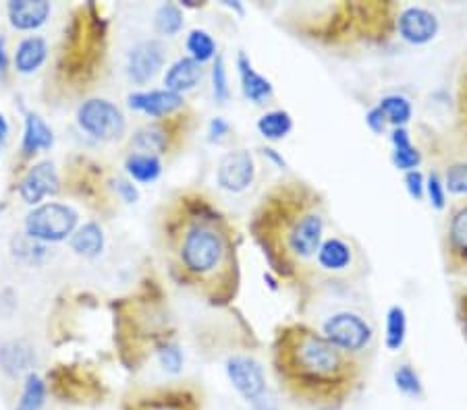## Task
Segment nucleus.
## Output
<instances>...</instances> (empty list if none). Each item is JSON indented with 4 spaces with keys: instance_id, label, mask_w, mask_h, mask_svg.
Masks as SVG:
<instances>
[{
    "instance_id": "e433bc0d",
    "label": "nucleus",
    "mask_w": 467,
    "mask_h": 410,
    "mask_svg": "<svg viewBox=\"0 0 467 410\" xmlns=\"http://www.w3.org/2000/svg\"><path fill=\"white\" fill-rule=\"evenodd\" d=\"M228 131H231V125H228L222 116H217L212 118L210 125H208V139L220 141L228 135Z\"/></svg>"
},
{
    "instance_id": "ddd939ff",
    "label": "nucleus",
    "mask_w": 467,
    "mask_h": 410,
    "mask_svg": "<svg viewBox=\"0 0 467 410\" xmlns=\"http://www.w3.org/2000/svg\"><path fill=\"white\" fill-rule=\"evenodd\" d=\"M355 261V251L350 241L340 236L324 238L320 249L316 253V264L320 270L329 274H345L351 270Z\"/></svg>"
},
{
    "instance_id": "c03bdc74",
    "label": "nucleus",
    "mask_w": 467,
    "mask_h": 410,
    "mask_svg": "<svg viewBox=\"0 0 467 410\" xmlns=\"http://www.w3.org/2000/svg\"><path fill=\"white\" fill-rule=\"evenodd\" d=\"M9 135V123H6L5 115H0V141H5Z\"/></svg>"
},
{
    "instance_id": "9d476101",
    "label": "nucleus",
    "mask_w": 467,
    "mask_h": 410,
    "mask_svg": "<svg viewBox=\"0 0 467 410\" xmlns=\"http://www.w3.org/2000/svg\"><path fill=\"white\" fill-rule=\"evenodd\" d=\"M397 29L405 42L413 44V46H424L439 35L441 21L424 6H407L399 15Z\"/></svg>"
},
{
    "instance_id": "0eeeda50",
    "label": "nucleus",
    "mask_w": 467,
    "mask_h": 410,
    "mask_svg": "<svg viewBox=\"0 0 467 410\" xmlns=\"http://www.w3.org/2000/svg\"><path fill=\"white\" fill-rule=\"evenodd\" d=\"M256 181V160L249 149H233L225 154L218 162L217 168V183L222 191L246 193Z\"/></svg>"
},
{
    "instance_id": "c756f323",
    "label": "nucleus",
    "mask_w": 467,
    "mask_h": 410,
    "mask_svg": "<svg viewBox=\"0 0 467 410\" xmlns=\"http://www.w3.org/2000/svg\"><path fill=\"white\" fill-rule=\"evenodd\" d=\"M407 338V315L405 309L392 305L387 313V348L391 353L401 350Z\"/></svg>"
},
{
    "instance_id": "f3484780",
    "label": "nucleus",
    "mask_w": 467,
    "mask_h": 410,
    "mask_svg": "<svg viewBox=\"0 0 467 410\" xmlns=\"http://www.w3.org/2000/svg\"><path fill=\"white\" fill-rule=\"evenodd\" d=\"M34 361V348L24 340H6L0 345V369L9 377H19L24 373H29Z\"/></svg>"
},
{
    "instance_id": "f03ea898",
    "label": "nucleus",
    "mask_w": 467,
    "mask_h": 410,
    "mask_svg": "<svg viewBox=\"0 0 467 410\" xmlns=\"http://www.w3.org/2000/svg\"><path fill=\"white\" fill-rule=\"evenodd\" d=\"M264 249L272 265L293 267L316 257L324 241V212L303 186H285L266 199L264 207Z\"/></svg>"
},
{
    "instance_id": "1a4fd4ad",
    "label": "nucleus",
    "mask_w": 467,
    "mask_h": 410,
    "mask_svg": "<svg viewBox=\"0 0 467 410\" xmlns=\"http://www.w3.org/2000/svg\"><path fill=\"white\" fill-rule=\"evenodd\" d=\"M167 61V48L158 40H144L129 50L125 73L131 84L146 85L160 73Z\"/></svg>"
},
{
    "instance_id": "c9c22d12",
    "label": "nucleus",
    "mask_w": 467,
    "mask_h": 410,
    "mask_svg": "<svg viewBox=\"0 0 467 410\" xmlns=\"http://www.w3.org/2000/svg\"><path fill=\"white\" fill-rule=\"evenodd\" d=\"M405 185H407V193L415 199L420 201L424 197L426 193V181L424 176H421L420 170H411V173H405Z\"/></svg>"
},
{
    "instance_id": "473e14b6",
    "label": "nucleus",
    "mask_w": 467,
    "mask_h": 410,
    "mask_svg": "<svg viewBox=\"0 0 467 410\" xmlns=\"http://www.w3.org/2000/svg\"><path fill=\"white\" fill-rule=\"evenodd\" d=\"M444 189L455 195H467V164H455L447 170V181H444Z\"/></svg>"
},
{
    "instance_id": "5701e85b",
    "label": "nucleus",
    "mask_w": 467,
    "mask_h": 410,
    "mask_svg": "<svg viewBox=\"0 0 467 410\" xmlns=\"http://www.w3.org/2000/svg\"><path fill=\"white\" fill-rule=\"evenodd\" d=\"M125 170H127L131 181L147 185L154 183L156 178L162 175V162L158 155L133 152L127 155V160H125Z\"/></svg>"
},
{
    "instance_id": "aec40b11",
    "label": "nucleus",
    "mask_w": 467,
    "mask_h": 410,
    "mask_svg": "<svg viewBox=\"0 0 467 410\" xmlns=\"http://www.w3.org/2000/svg\"><path fill=\"white\" fill-rule=\"evenodd\" d=\"M391 144H392V164H395L397 170L401 173H411V170H418L421 162V154L418 147L411 144L410 133H407L405 126H397L391 133Z\"/></svg>"
},
{
    "instance_id": "6ab92c4d",
    "label": "nucleus",
    "mask_w": 467,
    "mask_h": 410,
    "mask_svg": "<svg viewBox=\"0 0 467 410\" xmlns=\"http://www.w3.org/2000/svg\"><path fill=\"white\" fill-rule=\"evenodd\" d=\"M55 145V133L44 123V118L36 112H27L24 126V141H21V152L24 155H34L38 152H48Z\"/></svg>"
},
{
    "instance_id": "f257e3e1",
    "label": "nucleus",
    "mask_w": 467,
    "mask_h": 410,
    "mask_svg": "<svg viewBox=\"0 0 467 410\" xmlns=\"http://www.w3.org/2000/svg\"><path fill=\"white\" fill-rule=\"evenodd\" d=\"M274 365L287 392L314 406L340 405L358 379L351 356L306 325L285 327L279 334Z\"/></svg>"
},
{
    "instance_id": "f704fd0d",
    "label": "nucleus",
    "mask_w": 467,
    "mask_h": 410,
    "mask_svg": "<svg viewBox=\"0 0 467 410\" xmlns=\"http://www.w3.org/2000/svg\"><path fill=\"white\" fill-rule=\"evenodd\" d=\"M444 183L441 181V176L432 173L428 176L426 181V193H428V199L430 204H432V207H436V210H442L444 205H447V197H444Z\"/></svg>"
},
{
    "instance_id": "b1692460",
    "label": "nucleus",
    "mask_w": 467,
    "mask_h": 410,
    "mask_svg": "<svg viewBox=\"0 0 467 410\" xmlns=\"http://www.w3.org/2000/svg\"><path fill=\"white\" fill-rule=\"evenodd\" d=\"M256 126L264 139L280 141L293 131V118L287 110H270L258 118Z\"/></svg>"
},
{
    "instance_id": "a211bd4d",
    "label": "nucleus",
    "mask_w": 467,
    "mask_h": 410,
    "mask_svg": "<svg viewBox=\"0 0 467 410\" xmlns=\"http://www.w3.org/2000/svg\"><path fill=\"white\" fill-rule=\"evenodd\" d=\"M48 58V42L42 35H29L19 42L13 63L21 75H34Z\"/></svg>"
},
{
    "instance_id": "6e6552de",
    "label": "nucleus",
    "mask_w": 467,
    "mask_h": 410,
    "mask_svg": "<svg viewBox=\"0 0 467 410\" xmlns=\"http://www.w3.org/2000/svg\"><path fill=\"white\" fill-rule=\"evenodd\" d=\"M227 377L231 382L233 390L239 394V396L254 405L258 398H262L269 387H266V375L262 365L256 359L246 355H235L225 365Z\"/></svg>"
},
{
    "instance_id": "49530a36",
    "label": "nucleus",
    "mask_w": 467,
    "mask_h": 410,
    "mask_svg": "<svg viewBox=\"0 0 467 410\" xmlns=\"http://www.w3.org/2000/svg\"><path fill=\"white\" fill-rule=\"evenodd\" d=\"M463 322H465L463 325H465V334H467V309H465V317H463Z\"/></svg>"
},
{
    "instance_id": "4468645a",
    "label": "nucleus",
    "mask_w": 467,
    "mask_h": 410,
    "mask_svg": "<svg viewBox=\"0 0 467 410\" xmlns=\"http://www.w3.org/2000/svg\"><path fill=\"white\" fill-rule=\"evenodd\" d=\"M52 13V6L46 0H11L6 5V15L15 29L32 32L46 24Z\"/></svg>"
},
{
    "instance_id": "7c9ffc66",
    "label": "nucleus",
    "mask_w": 467,
    "mask_h": 410,
    "mask_svg": "<svg viewBox=\"0 0 467 410\" xmlns=\"http://www.w3.org/2000/svg\"><path fill=\"white\" fill-rule=\"evenodd\" d=\"M392 384L407 398L420 400L424 396V384H421L420 373L411 365H399L395 373H392Z\"/></svg>"
},
{
    "instance_id": "de8ad7c7",
    "label": "nucleus",
    "mask_w": 467,
    "mask_h": 410,
    "mask_svg": "<svg viewBox=\"0 0 467 410\" xmlns=\"http://www.w3.org/2000/svg\"><path fill=\"white\" fill-rule=\"evenodd\" d=\"M0 214H3V205H0Z\"/></svg>"
},
{
    "instance_id": "2eb2a0df",
    "label": "nucleus",
    "mask_w": 467,
    "mask_h": 410,
    "mask_svg": "<svg viewBox=\"0 0 467 410\" xmlns=\"http://www.w3.org/2000/svg\"><path fill=\"white\" fill-rule=\"evenodd\" d=\"M202 75H204L202 65L194 61V58L183 56L167 69V73H165V89H168V92H173V94L183 95L185 92H191V89H196L199 85V81H202Z\"/></svg>"
},
{
    "instance_id": "a878e982",
    "label": "nucleus",
    "mask_w": 467,
    "mask_h": 410,
    "mask_svg": "<svg viewBox=\"0 0 467 410\" xmlns=\"http://www.w3.org/2000/svg\"><path fill=\"white\" fill-rule=\"evenodd\" d=\"M133 145H136L139 154L160 155L168 149V135L162 126L150 125L136 133V137H133Z\"/></svg>"
},
{
    "instance_id": "7ed1b4c3",
    "label": "nucleus",
    "mask_w": 467,
    "mask_h": 410,
    "mask_svg": "<svg viewBox=\"0 0 467 410\" xmlns=\"http://www.w3.org/2000/svg\"><path fill=\"white\" fill-rule=\"evenodd\" d=\"M185 270L194 275H210L228 257L227 236L208 222H198L185 230L179 247Z\"/></svg>"
},
{
    "instance_id": "79ce46f5",
    "label": "nucleus",
    "mask_w": 467,
    "mask_h": 410,
    "mask_svg": "<svg viewBox=\"0 0 467 410\" xmlns=\"http://www.w3.org/2000/svg\"><path fill=\"white\" fill-rule=\"evenodd\" d=\"M264 155L269 160H272L274 164H277V166H280V168H285V158L280 154H277V149H272V147H266L264 149Z\"/></svg>"
},
{
    "instance_id": "2f4dec72",
    "label": "nucleus",
    "mask_w": 467,
    "mask_h": 410,
    "mask_svg": "<svg viewBox=\"0 0 467 410\" xmlns=\"http://www.w3.org/2000/svg\"><path fill=\"white\" fill-rule=\"evenodd\" d=\"M212 94L214 100L218 104H225L231 98V87H228V73H227V65L225 58L217 55L212 65Z\"/></svg>"
},
{
    "instance_id": "4be33fe9",
    "label": "nucleus",
    "mask_w": 467,
    "mask_h": 410,
    "mask_svg": "<svg viewBox=\"0 0 467 410\" xmlns=\"http://www.w3.org/2000/svg\"><path fill=\"white\" fill-rule=\"evenodd\" d=\"M71 249L77 253L79 257L94 259L104 251V230L100 224L87 222L79 226L76 233L71 235Z\"/></svg>"
},
{
    "instance_id": "a18cd8bd",
    "label": "nucleus",
    "mask_w": 467,
    "mask_h": 410,
    "mask_svg": "<svg viewBox=\"0 0 467 410\" xmlns=\"http://www.w3.org/2000/svg\"><path fill=\"white\" fill-rule=\"evenodd\" d=\"M154 410H183V408L181 406H175V405H162V406L154 408Z\"/></svg>"
},
{
    "instance_id": "58836bf2",
    "label": "nucleus",
    "mask_w": 467,
    "mask_h": 410,
    "mask_svg": "<svg viewBox=\"0 0 467 410\" xmlns=\"http://www.w3.org/2000/svg\"><path fill=\"white\" fill-rule=\"evenodd\" d=\"M366 125L370 126V131L378 133V135H381V133H384V129H387V121H384L382 112L378 110L376 106L366 115Z\"/></svg>"
},
{
    "instance_id": "39448f33",
    "label": "nucleus",
    "mask_w": 467,
    "mask_h": 410,
    "mask_svg": "<svg viewBox=\"0 0 467 410\" xmlns=\"http://www.w3.org/2000/svg\"><path fill=\"white\" fill-rule=\"evenodd\" d=\"M322 335L347 356L363 355L374 342V327L360 313L337 311L324 319Z\"/></svg>"
},
{
    "instance_id": "c85d7f7f",
    "label": "nucleus",
    "mask_w": 467,
    "mask_h": 410,
    "mask_svg": "<svg viewBox=\"0 0 467 410\" xmlns=\"http://www.w3.org/2000/svg\"><path fill=\"white\" fill-rule=\"evenodd\" d=\"M183 24H185L183 11L173 3L158 6V11H156V15H154L156 32H158L160 35H167V37L179 35V32L183 29Z\"/></svg>"
},
{
    "instance_id": "dca6fc26",
    "label": "nucleus",
    "mask_w": 467,
    "mask_h": 410,
    "mask_svg": "<svg viewBox=\"0 0 467 410\" xmlns=\"http://www.w3.org/2000/svg\"><path fill=\"white\" fill-rule=\"evenodd\" d=\"M237 69H239V79H241V89L243 95L251 104H266L274 95V87L264 75H259L254 65H251L249 58L243 55L237 56Z\"/></svg>"
},
{
    "instance_id": "423d86ee",
    "label": "nucleus",
    "mask_w": 467,
    "mask_h": 410,
    "mask_svg": "<svg viewBox=\"0 0 467 410\" xmlns=\"http://www.w3.org/2000/svg\"><path fill=\"white\" fill-rule=\"evenodd\" d=\"M79 129L98 141H117L125 135L127 121L117 104L104 98H90L77 108Z\"/></svg>"
},
{
    "instance_id": "f8f14e48",
    "label": "nucleus",
    "mask_w": 467,
    "mask_h": 410,
    "mask_svg": "<svg viewBox=\"0 0 467 410\" xmlns=\"http://www.w3.org/2000/svg\"><path fill=\"white\" fill-rule=\"evenodd\" d=\"M127 104L131 110L142 112L146 116L162 118L183 108V95L168 92V89H150V92L129 94Z\"/></svg>"
},
{
    "instance_id": "cd10ccee",
    "label": "nucleus",
    "mask_w": 467,
    "mask_h": 410,
    "mask_svg": "<svg viewBox=\"0 0 467 410\" xmlns=\"http://www.w3.org/2000/svg\"><path fill=\"white\" fill-rule=\"evenodd\" d=\"M185 46H188L189 58H194L199 65L217 58V42L204 29H191L188 40H185Z\"/></svg>"
},
{
    "instance_id": "a19ab883",
    "label": "nucleus",
    "mask_w": 467,
    "mask_h": 410,
    "mask_svg": "<svg viewBox=\"0 0 467 410\" xmlns=\"http://www.w3.org/2000/svg\"><path fill=\"white\" fill-rule=\"evenodd\" d=\"M251 408H254V410H279L277 400L270 398L269 392H266L262 398H258V400L254 402V405H251Z\"/></svg>"
},
{
    "instance_id": "bb28decb",
    "label": "nucleus",
    "mask_w": 467,
    "mask_h": 410,
    "mask_svg": "<svg viewBox=\"0 0 467 410\" xmlns=\"http://www.w3.org/2000/svg\"><path fill=\"white\" fill-rule=\"evenodd\" d=\"M44 402H46V382L38 373H27L15 410H42Z\"/></svg>"
},
{
    "instance_id": "4c0bfd02",
    "label": "nucleus",
    "mask_w": 467,
    "mask_h": 410,
    "mask_svg": "<svg viewBox=\"0 0 467 410\" xmlns=\"http://www.w3.org/2000/svg\"><path fill=\"white\" fill-rule=\"evenodd\" d=\"M115 191L118 193V197H121L125 204H136L139 199V193H137V186L133 185L131 181H115Z\"/></svg>"
},
{
    "instance_id": "393cba45",
    "label": "nucleus",
    "mask_w": 467,
    "mask_h": 410,
    "mask_svg": "<svg viewBox=\"0 0 467 410\" xmlns=\"http://www.w3.org/2000/svg\"><path fill=\"white\" fill-rule=\"evenodd\" d=\"M376 108L382 112L387 125H392V129H397V126H405L411 121V115H413L411 102L401 94L384 95V98L378 102Z\"/></svg>"
},
{
    "instance_id": "37998d69",
    "label": "nucleus",
    "mask_w": 467,
    "mask_h": 410,
    "mask_svg": "<svg viewBox=\"0 0 467 410\" xmlns=\"http://www.w3.org/2000/svg\"><path fill=\"white\" fill-rule=\"evenodd\" d=\"M462 116L467 129V73L463 75V85H462Z\"/></svg>"
},
{
    "instance_id": "412c9836",
    "label": "nucleus",
    "mask_w": 467,
    "mask_h": 410,
    "mask_svg": "<svg viewBox=\"0 0 467 410\" xmlns=\"http://www.w3.org/2000/svg\"><path fill=\"white\" fill-rule=\"evenodd\" d=\"M447 251L455 265H467V204L451 215L447 230Z\"/></svg>"
},
{
    "instance_id": "20e7f679",
    "label": "nucleus",
    "mask_w": 467,
    "mask_h": 410,
    "mask_svg": "<svg viewBox=\"0 0 467 410\" xmlns=\"http://www.w3.org/2000/svg\"><path fill=\"white\" fill-rule=\"evenodd\" d=\"M79 214L73 210L71 205L50 204L36 205L32 212L25 215V235L32 241H38L42 245L48 243H61L71 238V235L77 230Z\"/></svg>"
},
{
    "instance_id": "ea45409f",
    "label": "nucleus",
    "mask_w": 467,
    "mask_h": 410,
    "mask_svg": "<svg viewBox=\"0 0 467 410\" xmlns=\"http://www.w3.org/2000/svg\"><path fill=\"white\" fill-rule=\"evenodd\" d=\"M6 73H9V55H6L5 37L0 35V84L6 79Z\"/></svg>"
},
{
    "instance_id": "72a5a7b5",
    "label": "nucleus",
    "mask_w": 467,
    "mask_h": 410,
    "mask_svg": "<svg viewBox=\"0 0 467 410\" xmlns=\"http://www.w3.org/2000/svg\"><path fill=\"white\" fill-rule=\"evenodd\" d=\"M158 359L162 369L167 373H173V375H177L183 369V353L177 345H167L165 348L158 350Z\"/></svg>"
},
{
    "instance_id": "9b49d317",
    "label": "nucleus",
    "mask_w": 467,
    "mask_h": 410,
    "mask_svg": "<svg viewBox=\"0 0 467 410\" xmlns=\"http://www.w3.org/2000/svg\"><path fill=\"white\" fill-rule=\"evenodd\" d=\"M58 173L52 162H38L27 170V175L21 178L19 195L27 205H40L48 195H56L58 191Z\"/></svg>"
}]
</instances>
